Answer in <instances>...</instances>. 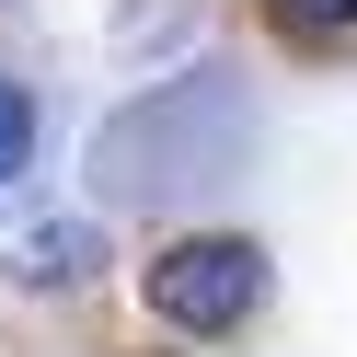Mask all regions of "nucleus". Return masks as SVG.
<instances>
[{
	"label": "nucleus",
	"mask_w": 357,
	"mask_h": 357,
	"mask_svg": "<svg viewBox=\"0 0 357 357\" xmlns=\"http://www.w3.org/2000/svg\"><path fill=\"white\" fill-rule=\"evenodd\" d=\"M150 311H162L173 334H231L242 311L265 300V242H242V231H185V242H162V265H150Z\"/></svg>",
	"instance_id": "obj_1"
},
{
	"label": "nucleus",
	"mask_w": 357,
	"mask_h": 357,
	"mask_svg": "<svg viewBox=\"0 0 357 357\" xmlns=\"http://www.w3.org/2000/svg\"><path fill=\"white\" fill-rule=\"evenodd\" d=\"M93 254H104V242L81 231V219H47V231L24 242V277H35V288H70V277H81V265H93Z\"/></svg>",
	"instance_id": "obj_2"
},
{
	"label": "nucleus",
	"mask_w": 357,
	"mask_h": 357,
	"mask_svg": "<svg viewBox=\"0 0 357 357\" xmlns=\"http://www.w3.org/2000/svg\"><path fill=\"white\" fill-rule=\"evenodd\" d=\"M35 162V104H24V81H0V173H24Z\"/></svg>",
	"instance_id": "obj_3"
},
{
	"label": "nucleus",
	"mask_w": 357,
	"mask_h": 357,
	"mask_svg": "<svg viewBox=\"0 0 357 357\" xmlns=\"http://www.w3.org/2000/svg\"><path fill=\"white\" fill-rule=\"evenodd\" d=\"M277 12H288L300 35H334V24H357V0H277Z\"/></svg>",
	"instance_id": "obj_4"
}]
</instances>
